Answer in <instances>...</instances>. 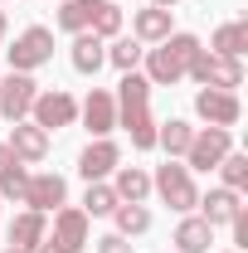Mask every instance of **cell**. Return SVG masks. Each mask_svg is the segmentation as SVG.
I'll list each match as a JSON object with an SVG mask.
<instances>
[{"mask_svg":"<svg viewBox=\"0 0 248 253\" xmlns=\"http://www.w3.org/2000/svg\"><path fill=\"white\" fill-rule=\"evenodd\" d=\"M195 54H200V39H195V34H170V39H161L156 49L141 54V59H146V83H151V88L180 83Z\"/></svg>","mask_w":248,"mask_h":253,"instance_id":"obj_1","label":"cell"},{"mask_svg":"<svg viewBox=\"0 0 248 253\" xmlns=\"http://www.w3.org/2000/svg\"><path fill=\"white\" fill-rule=\"evenodd\" d=\"M151 190L175 210V214H190L195 205H200V190H195V175H190V166L180 161H165V166H156L151 175Z\"/></svg>","mask_w":248,"mask_h":253,"instance_id":"obj_2","label":"cell"},{"mask_svg":"<svg viewBox=\"0 0 248 253\" xmlns=\"http://www.w3.org/2000/svg\"><path fill=\"white\" fill-rule=\"evenodd\" d=\"M185 73L200 83V88H224V93L244 88V63H239V59H224V54H209V49H200V54L190 59Z\"/></svg>","mask_w":248,"mask_h":253,"instance_id":"obj_3","label":"cell"},{"mask_svg":"<svg viewBox=\"0 0 248 253\" xmlns=\"http://www.w3.org/2000/svg\"><path fill=\"white\" fill-rule=\"evenodd\" d=\"M5 54H10V73H34L54 59V30L30 25L25 34H15V49H5Z\"/></svg>","mask_w":248,"mask_h":253,"instance_id":"obj_4","label":"cell"},{"mask_svg":"<svg viewBox=\"0 0 248 253\" xmlns=\"http://www.w3.org/2000/svg\"><path fill=\"white\" fill-rule=\"evenodd\" d=\"M229 151H234V131H229V126H205V131L190 136L185 166H190V170H214Z\"/></svg>","mask_w":248,"mask_h":253,"instance_id":"obj_5","label":"cell"},{"mask_svg":"<svg viewBox=\"0 0 248 253\" xmlns=\"http://www.w3.org/2000/svg\"><path fill=\"white\" fill-rule=\"evenodd\" d=\"M73 117H78V102H73V93H63V88L39 93V97H34V107H30V122H34V126H44V131L73 126Z\"/></svg>","mask_w":248,"mask_h":253,"instance_id":"obj_6","label":"cell"},{"mask_svg":"<svg viewBox=\"0 0 248 253\" xmlns=\"http://www.w3.org/2000/svg\"><path fill=\"white\" fill-rule=\"evenodd\" d=\"M34 97H39V83L30 73H5L0 78V112H5V122H25Z\"/></svg>","mask_w":248,"mask_h":253,"instance_id":"obj_7","label":"cell"},{"mask_svg":"<svg viewBox=\"0 0 248 253\" xmlns=\"http://www.w3.org/2000/svg\"><path fill=\"white\" fill-rule=\"evenodd\" d=\"M195 112L209 126H234L244 117V102H239V93H224V88H200L195 93Z\"/></svg>","mask_w":248,"mask_h":253,"instance_id":"obj_8","label":"cell"},{"mask_svg":"<svg viewBox=\"0 0 248 253\" xmlns=\"http://www.w3.org/2000/svg\"><path fill=\"white\" fill-rule=\"evenodd\" d=\"M88 239H93V219L83 210H73V205H59L54 210V244L78 253V249H88Z\"/></svg>","mask_w":248,"mask_h":253,"instance_id":"obj_9","label":"cell"},{"mask_svg":"<svg viewBox=\"0 0 248 253\" xmlns=\"http://www.w3.org/2000/svg\"><path fill=\"white\" fill-rule=\"evenodd\" d=\"M117 166H122V151H117V141L97 136V141H88V146H83V156H78V175L93 185V180H107Z\"/></svg>","mask_w":248,"mask_h":253,"instance_id":"obj_10","label":"cell"},{"mask_svg":"<svg viewBox=\"0 0 248 253\" xmlns=\"http://www.w3.org/2000/svg\"><path fill=\"white\" fill-rule=\"evenodd\" d=\"M10 151H15V161H25V166H34V161L49 156V131L34 122H10V141H5Z\"/></svg>","mask_w":248,"mask_h":253,"instance_id":"obj_11","label":"cell"},{"mask_svg":"<svg viewBox=\"0 0 248 253\" xmlns=\"http://www.w3.org/2000/svg\"><path fill=\"white\" fill-rule=\"evenodd\" d=\"M63 200H68V185H63V175L54 170H44V175H30V185H25V205L39 210V214H54Z\"/></svg>","mask_w":248,"mask_h":253,"instance_id":"obj_12","label":"cell"},{"mask_svg":"<svg viewBox=\"0 0 248 253\" xmlns=\"http://www.w3.org/2000/svg\"><path fill=\"white\" fill-rule=\"evenodd\" d=\"M78 117H83V126H88L93 136H107V131L117 126V102H112V93H107V88H93V93L83 97Z\"/></svg>","mask_w":248,"mask_h":253,"instance_id":"obj_13","label":"cell"},{"mask_svg":"<svg viewBox=\"0 0 248 253\" xmlns=\"http://www.w3.org/2000/svg\"><path fill=\"white\" fill-rule=\"evenodd\" d=\"M44 239H49V214H39V210L15 214V224H10V249L30 253L34 244H44Z\"/></svg>","mask_w":248,"mask_h":253,"instance_id":"obj_14","label":"cell"},{"mask_svg":"<svg viewBox=\"0 0 248 253\" xmlns=\"http://www.w3.org/2000/svg\"><path fill=\"white\" fill-rule=\"evenodd\" d=\"M170 10H161V5H146V10H136V20H131V39H141V44H161V39H170Z\"/></svg>","mask_w":248,"mask_h":253,"instance_id":"obj_15","label":"cell"},{"mask_svg":"<svg viewBox=\"0 0 248 253\" xmlns=\"http://www.w3.org/2000/svg\"><path fill=\"white\" fill-rule=\"evenodd\" d=\"M200 210H205L200 219L209 224V229H219V224H229L234 214H239V210H244V200H239L234 190H224V185H219V190H209V195L200 200Z\"/></svg>","mask_w":248,"mask_h":253,"instance_id":"obj_16","label":"cell"},{"mask_svg":"<svg viewBox=\"0 0 248 253\" xmlns=\"http://www.w3.org/2000/svg\"><path fill=\"white\" fill-rule=\"evenodd\" d=\"M112 175H117L112 190H117V200H122V205H141V200L151 195V175H146L141 166H117Z\"/></svg>","mask_w":248,"mask_h":253,"instance_id":"obj_17","label":"cell"},{"mask_svg":"<svg viewBox=\"0 0 248 253\" xmlns=\"http://www.w3.org/2000/svg\"><path fill=\"white\" fill-rule=\"evenodd\" d=\"M117 126H126V136H131V146H136V151H151V146H156V117H151V107L117 112Z\"/></svg>","mask_w":248,"mask_h":253,"instance_id":"obj_18","label":"cell"},{"mask_svg":"<svg viewBox=\"0 0 248 253\" xmlns=\"http://www.w3.org/2000/svg\"><path fill=\"white\" fill-rule=\"evenodd\" d=\"M209 244H214V229L200 214H185L175 229V253H209Z\"/></svg>","mask_w":248,"mask_h":253,"instance_id":"obj_19","label":"cell"},{"mask_svg":"<svg viewBox=\"0 0 248 253\" xmlns=\"http://www.w3.org/2000/svg\"><path fill=\"white\" fill-rule=\"evenodd\" d=\"M68 59H73L78 73H97V68L107 63V44H102L97 34L83 30V34H73V54H68Z\"/></svg>","mask_w":248,"mask_h":253,"instance_id":"obj_20","label":"cell"},{"mask_svg":"<svg viewBox=\"0 0 248 253\" xmlns=\"http://www.w3.org/2000/svg\"><path fill=\"white\" fill-rule=\"evenodd\" d=\"M117 112H131V107H151V83H146V73H122V83H117Z\"/></svg>","mask_w":248,"mask_h":253,"instance_id":"obj_21","label":"cell"},{"mask_svg":"<svg viewBox=\"0 0 248 253\" xmlns=\"http://www.w3.org/2000/svg\"><path fill=\"white\" fill-rule=\"evenodd\" d=\"M244 49H248V20L219 25L214 39H209V54H224V59H244Z\"/></svg>","mask_w":248,"mask_h":253,"instance_id":"obj_22","label":"cell"},{"mask_svg":"<svg viewBox=\"0 0 248 253\" xmlns=\"http://www.w3.org/2000/svg\"><path fill=\"white\" fill-rule=\"evenodd\" d=\"M190 136H195V126H190V122H180V117H170V122H161V126H156V146H165V156H170V161L190 151Z\"/></svg>","mask_w":248,"mask_h":253,"instance_id":"obj_23","label":"cell"},{"mask_svg":"<svg viewBox=\"0 0 248 253\" xmlns=\"http://www.w3.org/2000/svg\"><path fill=\"white\" fill-rule=\"evenodd\" d=\"M112 219H117V234H122V239H136V234L151 229V210H146V205H117Z\"/></svg>","mask_w":248,"mask_h":253,"instance_id":"obj_24","label":"cell"},{"mask_svg":"<svg viewBox=\"0 0 248 253\" xmlns=\"http://www.w3.org/2000/svg\"><path fill=\"white\" fill-rule=\"evenodd\" d=\"M93 10H97V0H63V10H59V30L83 34L88 25H93Z\"/></svg>","mask_w":248,"mask_h":253,"instance_id":"obj_25","label":"cell"},{"mask_svg":"<svg viewBox=\"0 0 248 253\" xmlns=\"http://www.w3.org/2000/svg\"><path fill=\"white\" fill-rule=\"evenodd\" d=\"M117 205H122V200H117V190L102 185V180H93V185H88V195H83V214H88V219H102V214H112Z\"/></svg>","mask_w":248,"mask_h":253,"instance_id":"obj_26","label":"cell"},{"mask_svg":"<svg viewBox=\"0 0 248 253\" xmlns=\"http://www.w3.org/2000/svg\"><path fill=\"white\" fill-rule=\"evenodd\" d=\"M214 170L224 175V190H234V195H244V190H248V156H244V151H229Z\"/></svg>","mask_w":248,"mask_h":253,"instance_id":"obj_27","label":"cell"},{"mask_svg":"<svg viewBox=\"0 0 248 253\" xmlns=\"http://www.w3.org/2000/svg\"><path fill=\"white\" fill-rule=\"evenodd\" d=\"M141 54H146V49H141V39H112V44H107V63H112V68H122V73H131V68L141 63Z\"/></svg>","mask_w":248,"mask_h":253,"instance_id":"obj_28","label":"cell"},{"mask_svg":"<svg viewBox=\"0 0 248 253\" xmlns=\"http://www.w3.org/2000/svg\"><path fill=\"white\" fill-rule=\"evenodd\" d=\"M25 185H30V166L25 161H10L0 170V200H25Z\"/></svg>","mask_w":248,"mask_h":253,"instance_id":"obj_29","label":"cell"},{"mask_svg":"<svg viewBox=\"0 0 248 253\" xmlns=\"http://www.w3.org/2000/svg\"><path fill=\"white\" fill-rule=\"evenodd\" d=\"M88 30L97 34V39H117V30H122V10L112 5V0H97V10H93V25Z\"/></svg>","mask_w":248,"mask_h":253,"instance_id":"obj_30","label":"cell"},{"mask_svg":"<svg viewBox=\"0 0 248 253\" xmlns=\"http://www.w3.org/2000/svg\"><path fill=\"white\" fill-rule=\"evenodd\" d=\"M97 253H136V244H126L122 234H102L97 239Z\"/></svg>","mask_w":248,"mask_h":253,"instance_id":"obj_31","label":"cell"},{"mask_svg":"<svg viewBox=\"0 0 248 253\" xmlns=\"http://www.w3.org/2000/svg\"><path fill=\"white\" fill-rule=\"evenodd\" d=\"M30 253H68V249H59V244H54V239H44V244H34Z\"/></svg>","mask_w":248,"mask_h":253,"instance_id":"obj_32","label":"cell"},{"mask_svg":"<svg viewBox=\"0 0 248 253\" xmlns=\"http://www.w3.org/2000/svg\"><path fill=\"white\" fill-rule=\"evenodd\" d=\"M10 161H15V151H10V146H5V141H0V170H5V166H10Z\"/></svg>","mask_w":248,"mask_h":253,"instance_id":"obj_33","label":"cell"},{"mask_svg":"<svg viewBox=\"0 0 248 253\" xmlns=\"http://www.w3.org/2000/svg\"><path fill=\"white\" fill-rule=\"evenodd\" d=\"M151 5H161V10H170V5H185V0H151Z\"/></svg>","mask_w":248,"mask_h":253,"instance_id":"obj_34","label":"cell"},{"mask_svg":"<svg viewBox=\"0 0 248 253\" xmlns=\"http://www.w3.org/2000/svg\"><path fill=\"white\" fill-rule=\"evenodd\" d=\"M0 44H5V10H0Z\"/></svg>","mask_w":248,"mask_h":253,"instance_id":"obj_35","label":"cell"},{"mask_svg":"<svg viewBox=\"0 0 248 253\" xmlns=\"http://www.w3.org/2000/svg\"><path fill=\"white\" fill-rule=\"evenodd\" d=\"M5 253H20V249H5Z\"/></svg>","mask_w":248,"mask_h":253,"instance_id":"obj_36","label":"cell"},{"mask_svg":"<svg viewBox=\"0 0 248 253\" xmlns=\"http://www.w3.org/2000/svg\"><path fill=\"white\" fill-rule=\"evenodd\" d=\"M229 253H239V249H229Z\"/></svg>","mask_w":248,"mask_h":253,"instance_id":"obj_37","label":"cell"},{"mask_svg":"<svg viewBox=\"0 0 248 253\" xmlns=\"http://www.w3.org/2000/svg\"><path fill=\"white\" fill-rule=\"evenodd\" d=\"M170 253H175V249H170Z\"/></svg>","mask_w":248,"mask_h":253,"instance_id":"obj_38","label":"cell"}]
</instances>
